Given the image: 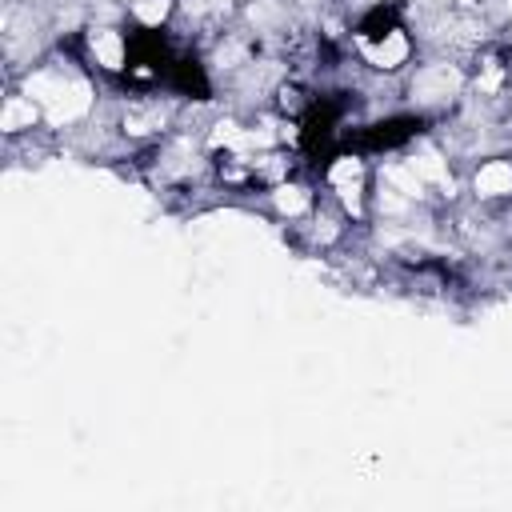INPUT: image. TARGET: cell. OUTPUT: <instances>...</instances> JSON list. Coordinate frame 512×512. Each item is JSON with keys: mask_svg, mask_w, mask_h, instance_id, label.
I'll use <instances>...</instances> for the list:
<instances>
[{"mask_svg": "<svg viewBox=\"0 0 512 512\" xmlns=\"http://www.w3.org/2000/svg\"><path fill=\"white\" fill-rule=\"evenodd\" d=\"M176 8H180V0H128L124 4V16L140 32H164L172 24Z\"/></svg>", "mask_w": 512, "mask_h": 512, "instance_id": "ba28073f", "label": "cell"}, {"mask_svg": "<svg viewBox=\"0 0 512 512\" xmlns=\"http://www.w3.org/2000/svg\"><path fill=\"white\" fill-rule=\"evenodd\" d=\"M468 84V76L448 64V60H436V64H420L412 76H408V92L416 104H448L460 88Z\"/></svg>", "mask_w": 512, "mask_h": 512, "instance_id": "3957f363", "label": "cell"}, {"mask_svg": "<svg viewBox=\"0 0 512 512\" xmlns=\"http://www.w3.org/2000/svg\"><path fill=\"white\" fill-rule=\"evenodd\" d=\"M40 124H44V108L36 104V96H28L24 88L4 96V104H0V132L4 136H32Z\"/></svg>", "mask_w": 512, "mask_h": 512, "instance_id": "5b68a950", "label": "cell"}, {"mask_svg": "<svg viewBox=\"0 0 512 512\" xmlns=\"http://www.w3.org/2000/svg\"><path fill=\"white\" fill-rule=\"evenodd\" d=\"M268 204H272V212H276L280 220H308V216L316 212V192H312L308 184L284 176L280 184L268 188Z\"/></svg>", "mask_w": 512, "mask_h": 512, "instance_id": "8992f818", "label": "cell"}, {"mask_svg": "<svg viewBox=\"0 0 512 512\" xmlns=\"http://www.w3.org/2000/svg\"><path fill=\"white\" fill-rule=\"evenodd\" d=\"M352 40H356V56H360L372 72H384V76L404 72V68L412 64V56H416L412 28H408V24L400 20V12L388 8L384 0L364 12V20L356 24Z\"/></svg>", "mask_w": 512, "mask_h": 512, "instance_id": "6da1fadb", "label": "cell"}, {"mask_svg": "<svg viewBox=\"0 0 512 512\" xmlns=\"http://www.w3.org/2000/svg\"><path fill=\"white\" fill-rule=\"evenodd\" d=\"M84 52L100 72L120 76L132 64V36L116 24H88L84 28Z\"/></svg>", "mask_w": 512, "mask_h": 512, "instance_id": "7a4b0ae2", "label": "cell"}, {"mask_svg": "<svg viewBox=\"0 0 512 512\" xmlns=\"http://www.w3.org/2000/svg\"><path fill=\"white\" fill-rule=\"evenodd\" d=\"M468 192L480 204H504L512 200V160L508 156H488L472 168L468 176Z\"/></svg>", "mask_w": 512, "mask_h": 512, "instance_id": "277c9868", "label": "cell"}, {"mask_svg": "<svg viewBox=\"0 0 512 512\" xmlns=\"http://www.w3.org/2000/svg\"><path fill=\"white\" fill-rule=\"evenodd\" d=\"M120 128L124 136L132 140H144V136H160L168 128V108L160 100H132L120 116Z\"/></svg>", "mask_w": 512, "mask_h": 512, "instance_id": "52a82bcc", "label": "cell"}]
</instances>
